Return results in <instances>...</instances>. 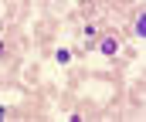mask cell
<instances>
[{
	"mask_svg": "<svg viewBox=\"0 0 146 122\" xmlns=\"http://www.w3.org/2000/svg\"><path fill=\"white\" fill-rule=\"evenodd\" d=\"M99 51H102L106 58H112V54H119V41H115V38H102V44H99Z\"/></svg>",
	"mask_w": 146,
	"mask_h": 122,
	"instance_id": "6da1fadb",
	"label": "cell"
},
{
	"mask_svg": "<svg viewBox=\"0 0 146 122\" xmlns=\"http://www.w3.org/2000/svg\"><path fill=\"white\" fill-rule=\"evenodd\" d=\"M54 61H58V65H68V61H72V51H68V47H58Z\"/></svg>",
	"mask_w": 146,
	"mask_h": 122,
	"instance_id": "7a4b0ae2",
	"label": "cell"
}]
</instances>
